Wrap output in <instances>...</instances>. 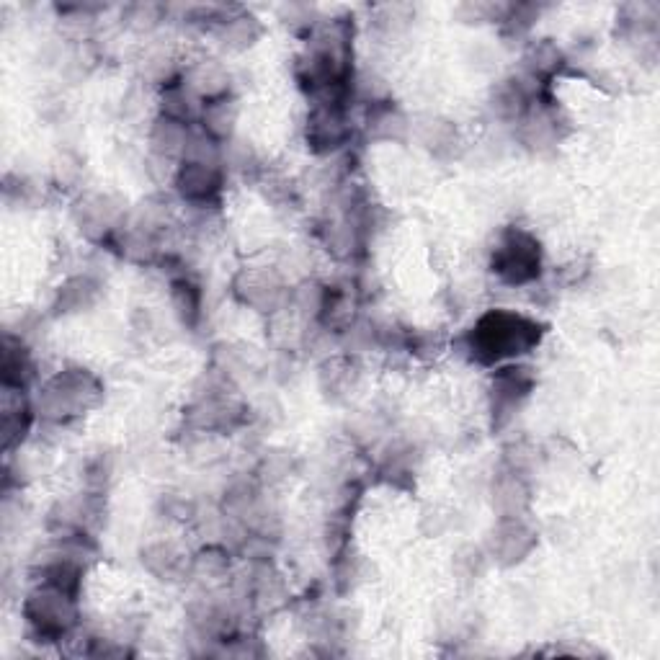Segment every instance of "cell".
<instances>
[{
  "label": "cell",
  "mask_w": 660,
  "mask_h": 660,
  "mask_svg": "<svg viewBox=\"0 0 660 660\" xmlns=\"http://www.w3.org/2000/svg\"><path fill=\"white\" fill-rule=\"evenodd\" d=\"M495 269L511 284L529 282L539 271V245L529 235H508L501 251L495 253Z\"/></svg>",
  "instance_id": "obj_3"
},
{
  "label": "cell",
  "mask_w": 660,
  "mask_h": 660,
  "mask_svg": "<svg viewBox=\"0 0 660 660\" xmlns=\"http://www.w3.org/2000/svg\"><path fill=\"white\" fill-rule=\"evenodd\" d=\"M310 140L315 142L318 150H328V147H336L338 142L346 137V127H343V119L336 109H320L312 114L310 122Z\"/></svg>",
  "instance_id": "obj_6"
},
{
  "label": "cell",
  "mask_w": 660,
  "mask_h": 660,
  "mask_svg": "<svg viewBox=\"0 0 660 660\" xmlns=\"http://www.w3.org/2000/svg\"><path fill=\"white\" fill-rule=\"evenodd\" d=\"M173 297H176L178 312H181L186 320H194L196 310H199V300H196L194 287H189V284H178L176 292H173Z\"/></svg>",
  "instance_id": "obj_10"
},
{
  "label": "cell",
  "mask_w": 660,
  "mask_h": 660,
  "mask_svg": "<svg viewBox=\"0 0 660 660\" xmlns=\"http://www.w3.org/2000/svg\"><path fill=\"white\" fill-rule=\"evenodd\" d=\"M245 289H240V294L245 297V302H251L256 307H271L279 297V284H276L274 276L269 274H245L243 276Z\"/></svg>",
  "instance_id": "obj_7"
},
{
  "label": "cell",
  "mask_w": 660,
  "mask_h": 660,
  "mask_svg": "<svg viewBox=\"0 0 660 660\" xmlns=\"http://www.w3.org/2000/svg\"><path fill=\"white\" fill-rule=\"evenodd\" d=\"M230 122H233V114L227 111V101L212 104L207 109V124L214 135H227V132H230Z\"/></svg>",
  "instance_id": "obj_9"
},
{
  "label": "cell",
  "mask_w": 660,
  "mask_h": 660,
  "mask_svg": "<svg viewBox=\"0 0 660 660\" xmlns=\"http://www.w3.org/2000/svg\"><path fill=\"white\" fill-rule=\"evenodd\" d=\"M539 341V328L519 315L508 312H490L480 320L475 336H472V351L483 361H498L506 356L524 354Z\"/></svg>",
  "instance_id": "obj_1"
},
{
  "label": "cell",
  "mask_w": 660,
  "mask_h": 660,
  "mask_svg": "<svg viewBox=\"0 0 660 660\" xmlns=\"http://www.w3.org/2000/svg\"><path fill=\"white\" fill-rule=\"evenodd\" d=\"M26 614H29L31 624L39 627V632H44V635H62L73 624V599H70L68 591L47 586L31 596L29 604H26Z\"/></svg>",
  "instance_id": "obj_2"
},
{
  "label": "cell",
  "mask_w": 660,
  "mask_h": 660,
  "mask_svg": "<svg viewBox=\"0 0 660 660\" xmlns=\"http://www.w3.org/2000/svg\"><path fill=\"white\" fill-rule=\"evenodd\" d=\"M178 189L189 199H209L220 189V173L212 163L204 160H186L178 173Z\"/></svg>",
  "instance_id": "obj_5"
},
{
  "label": "cell",
  "mask_w": 660,
  "mask_h": 660,
  "mask_svg": "<svg viewBox=\"0 0 660 660\" xmlns=\"http://www.w3.org/2000/svg\"><path fill=\"white\" fill-rule=\"evenodd\" d=\"M96 382L83 372H68L47 387L44 405L52 416H73L75 410L86 408L96 398Z\"/></svg>",
  "instance_id": "obj_4"
},
{
  "label": "cell",
  "mask_w": 660,
  "mask_h": 660,
  "mask_svg": "<svg viewBox=\"0 0 660 660\" xmlns=\"http://www.w3.org/2000/svg\"><path fill=\"white\" fill-rule=\"evenodd\" d=\"M529 550V532L519 521H511L508 526H503L501 534H498V552H501L506 560H521V555Z\"/></svg>",
  "instance_id": "obj_8"
}]
</instances>
